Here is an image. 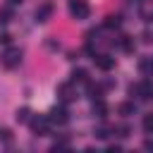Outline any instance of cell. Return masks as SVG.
<instances>
[{
    "instance_id": "6da1fadb",
    "label": "cell",
    "mask_w": 153,
    "mask_h": 153,
    "mask_svg": "<svg viewBox=\"0 0 153 153\" xmlns=\"http://www.w3.org/2000/svg\"><path fill=\"white\" fill-rule=\"evenodd\" d=\"M22 57H24L22 48H17V45H7V48H5V53L0 55V62H2V67H7V69H14V67H19Z\"/></svg>"
},
{
    "instance_id": "7a4b0ae2",
    "label": "cell",
    "mask_w": 153,
    "mask_h": 153,
    "mask_svg": "<svg viewBox=\"0 0 153 153\" xmlns=\"http://www.w3.org/2000/svg\"><path fill=\"white\" fill-rule=\"evenodd\" d=\"M29 127L36 136H45L50 131V120H48V115H33L29 120Z\"/></svg>"
},
{
    "instance_id": "3957f363",
    "label": "cell",
    "mask_w": 153,
    "mask_h": 153,
    "mask_svg": "<svg viewBox=\"0 0 153 153\" xmlns=\"http://www.w3.org/2000/svg\"><path fill=\"white\" fill-rule=\"evenodd\" d=\"M69 14L74 19H88L91 14V7L86 0H69Z\"/></svg>"
},
{
    "instance_id": "277c9868",
    "label": "cell",
    "mask_w": 153,
    "mask_h": 153,
    "mask_svg": "<svg viewBox=\"0 0 153 153\" xmlns=\"http://www.w3.org/2000/svg\"><path fill=\"white\" fill-rule=\"evenodd\" d=\"M129 93H131V96H139L141 100H148V98H153V84H151V81L131 84V86H129Z\"/></svg>"
},
{
    "instance_id": "5b68a950",
    "label": "cell",
    "mask_w": 153,
    "mask_h": 153,
    "mask_svg": "<svg viewBox=\"0 0 153 153\" xmlns=\"http://www.w3.org/2000/svg\"><path fill=\"white\" fill-rule=\"evenodd\" d=\"M74 86H76L74 81H65V84H60V86H57V96H60L65 103L74 100V98H76V88H74Z\"/></svg>"
},
{
    "instance_id": "8992f818",
    "label": "cell",
    "mask_w": 153,
    "mask_h": 153,
    "mask_svg": "<svg viewBox=\"0 0 153 153\" xmlns=\"http://www.w3.org/2000/svg\"><path fill=\"white\" fill-rule=\"evenodd\" d=\"M93 62H96V67L103 69V72H110V69L115 67V57H110L108 53H96V55H93Z\"/></svg>"
},
{
    "instance_id": "52a82bcc",
    "label": "cell",
    "mask_w": 153,
    "mask_h": 153,
    "mask_svg": "<svg viewBox=\"0 0 153 153\" xmlns=\"http://www.w3.org/2000/svg\"><path fill=\"white\" fill-rule=\"evenodd\" d=\"M48 120H50V124H65V122L69 120V112H67L62 105H55V108L48 112Z\"/></svg>"
},
{
    "instance_id": "ba28073f",
    "label": "cell",
    "mask_w": 153,
    "mask_h": 153,
    "mask_svg": "<svg viewBox=\"0 0 153 153\" xmlns=\"http://www.w3.org/2000/svg\"><path fill=\"white\" fill-rule=\"evenodd\" d=\"M139 14L143 22H153V0H141L139 2Z\"/></svg>"
},
{
    "instance_id": "9c48e42d",
    "label": "cell",
    "mask_w": 153,
    "mask_h": 153,
    "mask_svg": "<svg viewBox=\"0 0 153 153\" xmlns=\"http://www.w3.org/2000/svg\"><path fill=\"white\" fill-rule=\"evenodd\" d=\"M50 14H53V5H50V2H43V5L36 10V22H41V24H43V22H48V19H50Z\"/></svg>"
},
{
    "instance_id": "30bf717a",
    "label": "cell",
    "mask_w": 153,
    "mask_h": 153,
    "mask_svg": "<svg viewBox=\"0 0 153 153\" xmlns=\"http://www.w3.org/2000/svg\"><path fill=\"white\" fill-rule=\"evenodd\" d=\"M93 115H96V117H100V120L108 115V105H105L100 98H96V100H93Z\"/></svg>"
},
{
    "instance_id": "8fae6325",
    "label": "cell",
    "mask_w": 153,
    "mask_h": 153,
    "mask_svg": "<svg viewBox=\"0 0 153 153\" xmlns=\"http://www.w3.org/2000/svg\"><path fill=\"white\" fill-rule=\"evenodd\" d=\"M72 81L74 84H88V72L86 69H74L72 72Z\"/></svg>"
},
{
    "instance_id": "7c38bea8",
    "label": "cell",
    "mask_w": 153,
    "mask_h": 153,
    "mask_svg": "<svg viewBox=\"0 0 153 153\" xmlns=\"http://www.w3.org/2000/svg\"><path fill=\"white\" fill-rule=\"evenodd\" d=\"M117 112H120V115H124V117H129V115H134V112H136V105H134V103H120Z\"/></svg>"
},
{
    "instance_id": "4fadbf2b",
    "label": "cell",
    "mask_w": 153,
    "mask_h": 153,
    "mask_svg": "<svg viewBox=\"0 0 153 153\" xmlns=\"http://www.w3.org/2000/svg\"><path fill=\"white\" fill-rule=\"evenodd\" d=\"M12 7L10 5H5V7H0V24H10L12 22Z\"/></svg>"
},
{
    "instance_id": "5bb4252c",
    "label": "cell",
    "mask_w": 153,
    "mask_h": 153,
    "mask_svg": "<svg viewBox=\"0 0 153 153\" xmlns=\"http://www.w3.org/2000/svg\"><path fill=\"white\" fill-rule=\"evenodd\" d=\"M14 120H17V122H22V124H24V122H29V120H31V110H29V108H19V110H17V115H14Z\"/></svg>"
},
{
    "instance_id": "9a60e30c",
    "label": "cell",
    "mask_w": 153,
    "mask_h": 153,
    "mask_svg": "<svg viewBox=\"0 0 153 153\" xmlns=\"http://www.w3.org/2000/svg\"><path fill=\"white\" fill-rule=\"evenodd\" d=\"M120 24H122V17H120V14H110V17L105 19V26H108V29H117Z\"/></svg>"
},
{
    "instance_id": "2e32d148",
    "label": "cell",
    "mask_w": 153,
    "mask_h": 153,
    "mask_svg": "<svg viewBox=\"0 0 153 153\" xmlns=\"http://www.w3.org/2000/svg\"><path fill=\"white\" fill-rule=\"evenodd\" d=\"M143 129H146V131H148V134H153V112H151V115H146V117H143Z\"/></svg>"
},
{
    "instance_id": "e0dca14e",
    "label": "cell",
    "mask_w": 153,
    "mask_h": 153,
    "mask_svg": "<svg viewBox=\"0 0 153 153\" xmlns=\"http://www.w3.org/2000/svg\"><path fill=\"white\" fill-rule=\"evenodd\" d=\"M96 136H98V139H108V136H110V127H100V129L96 131Z\"/></svg>"
},
{
    "instance_id": "ac0fdd59",
    "label": "cell",
    "mask_w": 153,
    "mask_h": 153,
    "mask_svg": "<svg viewBox=\"0 0 153 153\" xmlns=\"http://www.w3.org/2000/svg\"><path fill=\"white\" fill-rule=\"evenodd\" d=\"M0 43L2 45H12V36L10 33H0Z\"/></svg>"
},
{
    "instance_id": "d6986e66",
    "label": "cell",
    "mask_w": 153,
    "mask_h": 153,
    "mask_svg": "<svg viewBox=\"0 0 153 153\" xmlns=\"http://www.w3.org/2000/svg\"><path fill=\"white\" fill-rule=\"evenodd\" d=\"M143 146H146V148H148V151H151V148H153V139H148V141H146V143H143Z\"/></svg>"
},
{
    "instance_id": "ffe728a7",
    "label": "cell",
    "mask_w": 153,
    "mask_h": 153,
    "mask_svg": "<svg viewBox=\"0 0 153 153\" xmlns=\"http://www.w3.org/2000/svg\"><path fill=\"white\" fill-rule=\"evenodd\" d=\"M7 2H10V5H19L22 0H7Z\"/></svg>"
}]
</instances>
